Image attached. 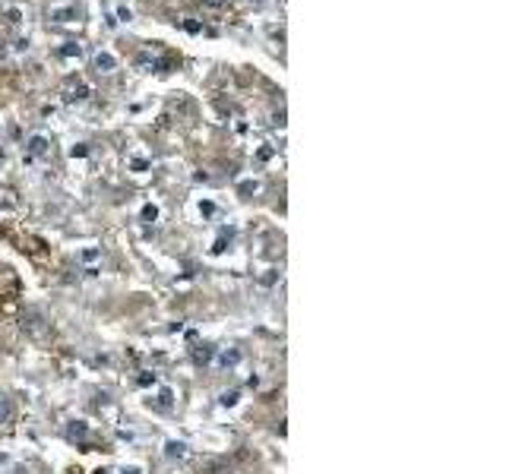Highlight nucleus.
I'll return each instance as SVG.
<instances>
[{
    "label": "nucleus",
    "mask_w": 506,
    "mask_h": 474,
    "mask_svg": "<svg viewBox=\"0 0 506 474\" xmlns=\"http://www.w3.org/2000/svg\"><path fill=\"white\" fill-rule=\"evenodd\" d=\"M16 298H19V278L13 269H0V310L13 313L16 310Z\"/></svg>",
    "instance_id": "nucleus-1"
},
{
    "label": "nucleus",
    "mask_w": 506,
    "mask_h": 474,
    "mask_svg": "<svg viewBox=\"0 0 506 474\" xmlns=\"http://www.w3.org/2000/svg\"><path fill=\"white\" fill-rule=\"evenodd\" d=\"M92 64H95V70H98V73H114V70H117V57H114L111 51H98V54H95V61H92Z\"/></svg>",
    "instance_id": "nucleus-2"
},
{
    "label": "nucleus",
    "mask_w": 506,
    "mask_h": 474,
    "mask_svg": "<svg viewBox=\"0 0 506 474\" xmlns=\"http://www.w3.org/2000/svg\"><path fill=\"white\" fill-rule=\"evenodd\" d=\"M48 152H51V146H48V139H44V136H38V133H35V136H29V155H38V158H44Z\"/></svg>",
    "instance_id": "nucleus-3"
},
{
    "label": "nucleus",
    "mask_w": 506,
    "mask_h": 474,
    "mask_svg": "<svg viewBox=\"0 0 506 474\" xmlns=\"http://www.w3.org/2000/svg\"><path fill=\"white\" fill-rule=\"evenodd\" d=\"M89 92H92V89L86 86V82H76V86L70 89V95H67V98H70V101H82V98H89Z\"/></svg>",
    "instance_id": "nucleus-4"
},
{
    "label": "nucleus",
    "mask_w": 506,
    "mask_h": 474,
    "mask_svg": "<svg viewBox=\"0 0 506 474\" xmlns=\"http://www.w3.org/2000/svg\"><path fill=\"white\" fill-rule=\"evenodd\" d=\"M51 19H57V22H70V19H76V10H51Z\"/></svg>",
    "instance_id": "nucleus-5"
},
{
    "label": "nucleus",
    "mask_w": 506,
    "mask_h": 474,
    "mask_svg": "<svg viewBox=\"0 0 506 474\" xmlns=\"http://www.w3.org/2000/svg\"><path fill=\"white\" fill-rule=\"evenodd\" d=\"M61 54H64V57H79V44H73V41H70L67 47H61Z\"/></svg>",
    "instance_id": "nucleus-6"
},
{
    "label": "nucleus",
    "mask_w": 506,
    "mask_h": 474,
    "mask_svg": "<svg viewBox=\"0 0 506 474\" xmlns=\"http://www.w3.org/2000/svg\"><path fill=\"white\" fill-rule=\"evenodd\" d=\"M143 218H146V221H155V218H158V209H155V206H146V209H143Z\"/></svg>",
    "instance_id": "nucleus-7"
},
{
    "label": "nucleus",
    "mask_w": 506,
    "mask_h": 474,
    "mask_svg": "<svg viewBox=\"0 0 506 474\" xmlns=\"http://www.w3.org/2000/svg\"><path fill=\"white\" fill-rule=\"evenodd\" d=\"M168 455H171V458H174V455L181 458V455H184V446H181V443H168Z\"/></svg>",
    "instance_id": "nucleus-8"
},
{
    "label": "nucleus",
    "mask_w": 506,
    "mask_h": 474,
    "mask_svg": "<svg viewBox=\"0 0 506 474\" xmlns=\"http://www.w3.org/2000/svg\"><path fill=\"white\" fill-rule=\"evenodd\" d=\"M234 401H238V392H225V395H221V405H234Z\"/></svg>",
    "instance_id": "nucleus-9"
},
{
    "label": "nucleus",
    "mask_w": 506,
    "mask_h": 474,
    "mask_svg": "<svg viewBox=\"0 0 506 474\" xmlns=\"http://www.w3.org/2000/svg\"><path fill=\"white\" fill-rule=\"evenodd\" d=\"M203 4H206V7H212V10H215V7H221V4H225V0H203Z\"/></svg>",
    "instance_id": "nucleus-10"
},
{
    "label": "nucleus",
    "mask_w": 506,
    "mask_h": 474,
    "mask_svg": "<svg viewBox=\"0 0 506 474\" xmlns=\"http://www.w3.org/2000/svg\"><path fill=\"white\" fill-rule=\"evenodd\" d=\"M124 474H139V468H124Z\"/></svg>",
    "instance_id": "nucleus-11"
},
{
    "label": "nucleus",
    "mask_w": 506,
    "mask_h": 474,
    "mask_svg": "<svg viewBox=\"0 0 506 474\" xmlns=\"http://www.w3.org/2000/svg\"><path fill=\"white\" fill-rule=\"evenodd\" d=\"M4 408H7V405H4V395H0V414H4Z\"/></svg>",
    "instance_id": "nucleus-12"
},
{
    "label": "nucleus",
    "mask_w": 506,
    "mask_h": 474,
    "mask_svg": "<svg viewBox=\"0 0 506 474\" xmlns=\"http://www.w3.org/2000/svg\"><path fill=\"white\" fill-rule=\"evenodd\" d=\"M95 474H108V471H95Z\"/></svg>",
    "instance_id": "nucleus-13"
}]
</instances>
